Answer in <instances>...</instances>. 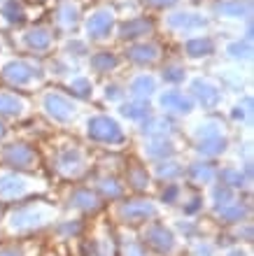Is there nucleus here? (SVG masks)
I'll use <instances>...</instances> for the list:
<instances>
[{
    "label": "nucleus",
    "mask_w": 254,
    "mask_h": 256,
    "mask_svg": "<svg viewBox=\"0 0 254 256\" xmlns=\"http://www.w3.org/2000/svg\"><path fill=\"white\" fill-rule=\"evenodd\" d=\"M56 219V208H49L42 200H31L26 205H19L7 214L5 222H0V226L5 228V236H31L38 230L47 228Z\"/></svg>",
    "instance_id": "nucleus-1"
},
{
    "label": "nucleus",
    "mask_w": 254,
    "mask_h": 256,
    "mask_svg": "<svg viewBox=\"0 0 254 256\" xmlns=\"http://www.w3.org/2000/svg\"><path fill=\"white\" fill-rule=\"evenodd\" d=\"M140 242L145 244V250H152L154 254H161V256H170L177 252V238L173 236V230L168 228L163 222L145 224Z\"/></svg>",
    "instance_id": "nucleus-2"
},
{
    "label": "nucleus",
    "mask_w": 254,
    "mask_h": 256,
    "mask_svg": "<svg viewBox=\"0 0 254 256\" xmlns=\"http://www.w3.org/2000/svg\"><path fill=\"white\" fill-rule=\"evenodd\" d=\"M152 216H156V208L149 205V200H126V205H121L117 224H128V226H133V224H147Z\"/></svg>",
    "instance_id": "nucleus-3"
},
{
    "label": "nucleus",
    "mask_w": 254,
    "mask_h": 256,
    "mask_svg": "<svg viewBox=\"0 0 254 256\" xmlns=\"http://www.w3.org/2000/svg\"><path fill=\"white\" fill-rule=\"evenodd\" d=\"M80 256H114V242L110 230L94 233L91 238H82Z\"/></svg>",
    "instance_id": "nucleus-4"
},
{
    "label": "nucleus",
    "mask_w": 254,
    "mask_h": 256,
    "mask_svg": "<svg viewBox=\"0 0 254 256\" xmlns=\"http://www.w3.org/2000/svg\"><path fill=\"white\" fill-rule=\"evenodd\" d=\"M121 256H149V254L140 240L128 238V240H121Z\"/></svg>",
    "instance_id": "nucleus-5"
},
{
    "label": "nucleus",
    "mask_w": 254,
    "mask_h": 256,
    "mask_svg": "<svg viewBox=\"0 0 254 256\" xmlns=\"http://www.w3.org/2000/svg\"><path fill=\"white\" fill-rule=\"evenodd\" d=\"M0 256H28L24 244H3L0 247Z\"/></svg>",
    "instance_id": "nucleus-6"
},
{
    "label": "nucleus",
    "mask_w": 254,
    "mask_h": 256,
    "mask_svg": "<svg viewBox=\"0 0 254 256\" xmlns=\"http://www.w3.org/2000/svg\"><path fill=\"white\" fill-rule=\"evenodd\" d=\"M47 256H56V254H47Z\"/></svg>",
    "instance_id": "nucleus-7"
}]
</instances>
